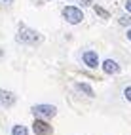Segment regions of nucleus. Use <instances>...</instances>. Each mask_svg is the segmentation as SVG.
Listing matches in <instances>:
<instances>
[{
  "mask_svg": "<svg viewBox=\"0 0 131 135\" xmlns=\"http://www.w3.org/2000/svg\"><path fill=\"white\" fill-rule=\"evenodd\" d=\"M17 42L29 44V46H36V44L42 42V34L36 32L34 29H29V27L21 25V27H19V32H17Z\"/></svg>",
  "mask_w": 131,
  "mask_h": 135,
  "instance_id": "obj_1",
  "label": "nucleus"
},
{
  "mask_svg": "<svg viewBox=\"0 0 131 135\" xmlns=\"http://www.w3.org/2000/svg\"><path fill=\"white\" fill-rule=\"evenodd\" d=\"M63 17L70 25H80L84 21V12L78 6H65L63 8Z\"/></svg>",
  "mask_w": 131,
  "mask_h": 135,
  "instance_id": "obj_2",
  "label": "nucleus"
},
{
  "mask_svg": "<svg viewBox=\"0 0 131 135\" xmlns=\"http://www.w3.org/2000/svg\"><path fill=\"white\" fill-rule=\"evenodd\" d=\"M32 114L36 116V118H44V120H49L53 118V116L57 114V109L53 105H34L32 107Z\"/></svg>",
  "mask_w": 131,
  "mask_h": 135,
  "instance_id": "obj_3",
  "label": "nucleus"
},
{
  "mask_svg": "<svg viewBox=\"0 0 131 135\" xmlns=\"http://www.w3.org/2000/svg\"><path fill=\"white\" fill-rule=\"evenodd\" d=\"M32 131L36 135H53L51 124H48V120H44V118H36L32 122Z\"/></svg>",
  "mask_w": 131,
  "mask_h": 135,
  "instance_id": "obj_4",
  "label": "nucleus"
},
{
  "mask_svg": "<svg viewBox=\"0 0 131 135\" xmlns=\"http://www.w3.org/2000/svg\"><path fill=\"white\" fill-rule=\"evenodd\" d=\"M82 63L87 69H97L99 67V55H97V51H93V50L82 51Z\"/></svg>",
  "mask_w": 131,
  "mask_h": 135,
  "instance_id": "obj_5",
  "label": "nucleus"
},
{
  "mask_svg": "<svg viewBox=\"0 0 131 135\" xmlns=\"http://www.w3.org/2000/svg\"><path fill=\"white\" fill-rule=\"evenodd\" d=\"M17 101V97L13 91H8V89H0V105L4 107V109H10L13 107V103Z\"/></svg>",
  "mask_w": 131,
  "mask_h": 135,
  "instance_id": "obj_6",
  "label": "nucleus"
},
{
  "mask_svg": "<svg viewBox=\"0 0 131 135\" xmlns=\"http://www.w3.org/2000/svg\"><path fill=\"white\" fill-rule=\"evenodd\" d=\"M103 73L104 74H118L120 73V63L114 59H104L103 61Z\"/></svg>",
  "mask_w": 131,
  "mask_h": 135,
  "instance_id": "obj_7",
  "label": "nucleus"
},
{
  "mask_svg": "<svg viewBox=\"0 0 131 135\" xmlns=\"http://www.w3.org/2000/svg\"><path fill=\"white\" fill-rule=\"evenodd\" d=\"M74 89H76V91H80V93H84V95H89V97L95 95L93 93V88L89 84H84V82H76L74 84Z\"/></svg>",
  "mask_w": 131,
  "mask_h": 135,
  "instance_id": "obj_8",
  "label": "nucleus"
},
{
  "mask_svg": "<svg viewBox=\"0 0 131 135\" xmlns=\"http://www.w3.org/2000/svg\"><path fill=\"white\" fill-rule=\"evenodd\" d=\"M10 133L12 135H29V128H27V126H23V124H13Z\"/></svg>",
  "mask_w": 131,
  "mask_h": 135,
  "instance_id": "obj_9",
  "label": "nucleus"
},
{
  "mask_svg": "<svg viewBox=\"0 0 131 135\" xmlns=\"http://www.w3.org/2000/svg\"><path fill=\"white\" fill-rule=\"evenodd\" d=\"M93 10H95V13H97L101 19H108V17H110V13L104 10V8H101V6H93Z\"/></svg>",
  "mask_w": 131,
  "mask_h": 135,
  "instance_id": "obj_10",
  "label": "nucleus"
},
{
  "mask_svg": "<svg viewBox=\"0 0 131 135\" xmlns=\"http://www.w3.org/2000/svg\"><path fill=\"white\" fill-rule=\"evenodd\" d=\"M120 25H131V17L129 15H122L120 17Z\"/></svg>",
  "mask_w": 131,
  "mask_h": 135,
  "instance_id": "obj_11",
  "label": "nucleus"
},
{
  "mask_svg": "<svg viewBox=\"0 0 131 135\" xmlns=\"http://www.w3.org/2000/svg\"><path fill=\"white\" fill-rule=\"evenodd\" d=\"M124 97L127 99V101L131 103V86H127V88H124Z\"/></svg>",
  "mask_w": 131,
  "mask_h": 135,
  "instance_id": "obj_12",
  "label": "nucleus"
},
{
  "mask_svg": "<svg viewBox=\"0 0 131 135\" xmlns=\"http://www.w3.org/2000/svg\"><path fill=\"white\" fill-rule=\"evenodd\" d=\"M76 2L80 4V6H91V4H93V0H76Z\"/></svg>",
  "mask_w": 131,
  "mask_h": 135,
  "instance_id": "obj_13",
  "label": "nucleus"
},
{
  "mask_svg": "<svg viewBox=\"0 0 131 135\" xmlns=\"http://www.w3.org/2000/svg\"><path fill=\"white\" fill-rule=\"evenodd\" d=\"M125 10L131 13V0H125Z\"/></svg>",
  "mask_w": 131,
  "mask_h": 135,
  "instance_id": "obj_14",
  "label": "nucleus"
},
{
  "mask_svg": "<svg viewBox=\"0 0 131 135\" xmlns=\"http://www.w3.org/2000/svg\"><path fill=\"white\" fill-rule=\"evenodd\" d=\"M125 34H127V40L131 42V29H127V32H125Z\"/></svg>",
  "mask_w": 131,
  "mask_h": 135,
  "instance_id": "obj_15",
  "label": "nucleus"
},
{
  "mask_svg": "<svg viewBox=\"0 0 131 135\" xmlns=\"http://www.w3.org/2000/svg\"><path fill=\"white\" fill-rule=\"evenodd\" d=\"M0 2H4V4H12L13 0H0Z\"/></svg>",
  "mask_w": 131,
  "mask_h": 135,
  "instance_id": "obj_16",
  "label": "nucleus"
}]
</instances>
